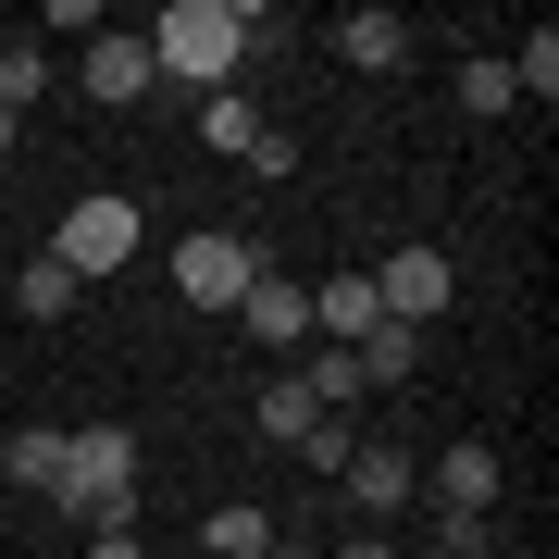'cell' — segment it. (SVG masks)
<instances>
[{
	"label": "cell",
	"instance_id": "22",
	"mask_svg": "<svg viewBox=\"0 0 559 559\" xmlns=\"http://www.w3.org/2000/svg\"><path fill=\"white\" fill-rule=\"evenodd\" d=\"M485 547H498V522H448L436 510V559H485Z\"/></svg>",
	"mask_w": 559,
	"mask_h": 559
},
{
	"label": "cell",
	"instance_id": "15",
	"mask_svg": "<svg viewBox=\"0 0 559 559\" xmlns=\"http://www.w3.org/2000/svg\"><path fill=\"white\" fill-rule=\"evenodd\" d=\"M348 360H360V385H411V373H423V336H411V323H373Z\"/></svg>",
	"mask_w": 559,
	"mask_h": 559
},
{
	"label": "cell",
	"instance_id": "14",
	"mask_svg": "<svg viewBox=\"0 0 559 559\" xmlns=\"http://www.w3.org/2000/svg\"><path fill=\"white\" fill-rule=\"evenodd\" d=\"M299 385H311V411H323V423H348L360 399H373V385H360V360H348V348H311V360H299Z\"/></svg>",
	"mask_w": 559,
	"mask_h": 559
},
{
	"label": "cell",
	"instance_id": "26",
	"mask_svg": "<svg viewBox=\"0 0 559 559\" xmlns=\"http://www.w3.org/2000/svg\"><path fill=\"white\" fill-rule=\"evenodd\" d=\"M274 559H323V547H274Z\"/></svg>",
	"mask_w": 559,
	"mask_h": 559
},
{
	"label": "cell",
	"instance_id": "1",
	"mask_svg": "<svg viewBox=\"0 0 559 559\" xmlns=\"http://www.w3.org/2000/svg\"><path fill=\"white\" fill-rule=\"evenodd\" d=\"M50 510H75L87 535H138V436L124 423H75L50 473Z\"/></svg>",
	"mask_w": 559,
	"mask_h": 559
},
{
	"label": "cell",
	"instance_id": "2",
	"mask_svg": "<svg viewBox=\"0 0 559 559\" xmlns=\"http://www.w3.org/2000/svg\"><path fill=\"white\" fill-rule=\"evenodd\" d=\"M261 50V13L249 0H175V13L150 25V75H187V87H237V62Z\"/></svg>",
	"mask_w": 559,
	"mask_h": 559
},
{
	"label": "cell",
	"instance_id": "20",
	"mask_svg": "<svg viewBox=\"0 0 559 559\" xmlns=\"http://www.w3.org/2000/svg\"><path fill=\"white\" fill-rule=\"evenodd\" d=\"M510 87H535V100H559V38H547V25H535V38L510 50Z\"/></svg>",
	"mask_w": 559,
	"mask_h": 559
},
{
	"label": "cell",
	"instance_id": "12",
	"mask_svg": "<svg viewBox=\"0 0 559 559\" xmlns=\"http://www.w3.org/2000/svg\"><path fill=\"white\" fill-rule=\"evenodd\" d=\"M200 547H212V559H274L286 535H274V510H249V498H224V510L200 522Z\"/></svg>",
	"mask_w": 559,
	"mask_h": 559
},
{
	"label": "cell",
	"instance_id": "13",
	"mask_svg": "<svg viewBox=\"0 0 559 559\" xmlns=\"http://www.w3.org/2000/svg\"><path fill=\"white\" fill-rule=\"evenodd\" d=\"M336 50L360 62V75H385V62H411V25H399V13L373 0V13H348V25H336Z\"/></svg>",
	"mask_w": 559,
	"mask_h": 559
},
{
	"label": "cell",
	"instance_id": "21",
	"mask_svg": "<svg viewBox=\"0 0 559 559\" xmlns=\"http://www.w3.org/2000/svg\"><path fill=\"white\" fill-rule=\"evenodd\" d=\"M460 100H473V112H510L522 87H510V62H460Z\"/></svg>",
	"mask_w": 559,
	"mask_h": 559
},
{
	"label": "cell",
	"instance_id": "11",
	"mask_svg": "<svg viewBox=\"0 0 559 559\" xmlns=\"http://www.w3.org/2000/svg\"><path fill=\"white\" fill-rule=\"evenodd\" d=\"M249 423H261V448H311V436H323V411H311V385H299V373H274V385H261Z\"/></svg>",
	"mask_w": 559,
	"mask_h": 559
},
{
	"label": "cell",
	"instance_id": "5",
	"mask_svg": "<svg viewBox=\"0 0 559 559\" xmlns=\"http://www.w3.org/2000/svg\"><path fill=\"white\" fill-rule=\"evenodd\" d=\"M448 286H460V274H448V249H436V237H411V249H385V261H373V299H385V323H411V336L448 311Z\"/></svg>",
	"mask_w": 559,
	"mask_h": 559
},
{
	"label": "cell",
	"instance_id": "6",
	"mask_svg": "<svg viewBox=\"0 0 559 559\" xmlns=\"http://www.w3.org/2000/svg\"><path fill=\"white\" fill-rule=\"evenodd\" d=\"M373 323H385L373 274H323V286H311V348H360Z\"/></svg>",
	"mask_w": 559,
	"mask_h": 559
},
{
	"label": "cell",
	"instance_id": "24",
	"mask_svg": "<svg viewBox=\"0 0 559 559\" xmlns=\"http://www.w3.org/2000/svg\"><path fill=\"white\" fill-rule=\"evenodd\" d=\"M336 559H399V547H385V535H336Z\"/></svg>",
	"mask_w": 559,
	"mask_h": 559
},
{
	"label": "cell",
	"instance_id": "7",
	"mask_svg": "<svg viewBox=\"0 0 559 559\" xmlns=\"http://www.w3.org/2000/svg\"><path fill=\"white\" fill-rule=\"evenodd\" d=\"M436 510L448 522H485V510H498V448H473V436L436 448Z\"/></svg>",
	"mask_w": 559,
	"mask_h": 559
},
{
	"label": "cell",
	"instance_id": "17",
	"mask_svg": "<svg viewBox=\"0 0 559 559\" xmlns=\"http://www.w3.org/2000/svg\"><path fill=\"white\" fill-rule=\"evenodd\" d=\"M13 299H25V323H62V311L87 299V286H75V274H62V261L38 249V261H25V274H13Z\"/></svg>",
	"mask_w": 559,
	"mask_h": 559
},
{
	"label": "cell",
	"instance_id": "10",
	"mask_svg": "<svg viewBox=\"0 0 559 559\" xmlns=\"http://www.w3.org/2000/svg\"><path fill=\"white\" fill-rule=\"evenodd\" d=\"M336 485H348V510H373V522H385V510H411L423 460H411V448H348V473H336Z\"/></svg>",
	"mask_w": 559,
	"mask_h": 559
},
{
	"label": "cell",
	"instance_id": "19",
	"mask_svg": "<svg viewBox=\"0 0 559 559\" xmlns=\"http://www.w3.org/2000/svg\"><path fill=\"white\" fill-rule=\"evenodd\" d=\"M0 473H13V485H38V498H50V473H62V436H50V423H25V436H0Z\"/></svg>",
	"mask_w": 559,
	"mask_h": 559
},
{
	"label": "cell",
	"instance_id": "9",
	"mask_svg": "<svg viewBox=\"0 0 559 559\" xmlns=\"http://www.w3.org/2000/svg\"><path fill=\"white\" fill-rule=\"evenodd\" d=\"M237 323H249V348H311V286L261 274L249 299H237Z\"/></svg>",
	"mask_w": 559,
	"mask_h": 559
},
{
	"label": "cell",
	"instance_id": "25",
	"mask_svg": "<svg viewBox=\"0 0 559 559\" xmlns=\"http://www.w3.org/2000/svg\"><path fill=\"white\" fill-rule=\"evenodd\" d=\"M13 150H25V112H0V162H13Z\"/></svg>",
	"mask_w": 559,
	"mask_h": 559
},
{
	"label": "cell",
	"instance_id": "16",
	"mask_svg": "<svg viewBox=\"0 0 559 559\" xmlns=\"http://www.w3.org/2000/svg\"><path fill=\"white\" fill-rule=\"evenodd\" d=\"M50 100V50L38 38H0V112H38Z\"/></svg>",
	"mask_w": 559,
	"mask_h": 559
},
{
	"label": "cell",
	"instance_id": "4",
	"mask_svg": "<svg viewBox=\"0 0 559 559\" xmlns=\"http://www.w3.org/2000/svg\"><path fill=\"white\" fill-rule=\"evenodd\" d=\"M50 261H62L75 286H100L112 261H138V200H112V187H100V200H75V212L50 224Z\"/></svg>",
	"mask_w": 559,
	"mask_h": 559
},
{
	"label": "cell",
	"instance_id": "18",
	"mask_svg": "<svg viewBox=\"0 0 559 559\" xmlns=\"http://www.w3.org/2000/svg\"><path fill=\"white\" fill-rule=\"evenodd\" d=\"M200 138H212L224 162H249V150H261V112H249V87H224V100H200Z\"/></svg>",
	"mask_w": 559,
	"mask_h": 559
},
{
	"label": "cell",
	"instance_id": "8",
	"mask_svg": "<svg viewBox=\"0 0 559 559\" xmlns=\"http://www.w3.org/2000/svg\"><path fill=\"white\" fill-rule=\"evenodd\" d=\"M75 87L100 112H124V100H150V38H87V62H75Z\"/></svg>",
	"mask_w": 559,
	"mask_h": 559
},
{
	"label": "cell",
	"instance_id": "3",
	"mask_svg": "<svg viewBox=\"0 0 559 559\" xmlns=\"http://www.w3.org/2000/svg\"><path fill=\"white\" fill-rule=\"evenodd\" d=\"M261 274H274V261H261V237H237V224H212V237H175V299H187V311H237Z\"/></svg>",
	"mask_w": 559,
	"mask_h": 559
},
{
	"label": "cell",
	"instance_id": "23",
	"mask_svg": "<svg viewBox=\"0 0 559 559\" xmlns=\"http://www.w3.org/2000/svg\"><path fill=\"white\" fill-rule=\"evenodd\" d=\"M87 559H150V535H87Z\"/></svg>",
	"mask_w": 559,
	"mask_h": 559
}]
</instances>
